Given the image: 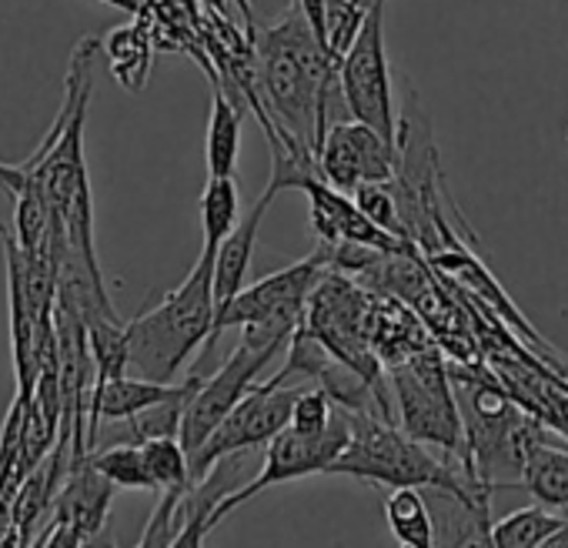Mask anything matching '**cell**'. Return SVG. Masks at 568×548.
Here are the masks:
<instances>
[{"label":"cell","mask_w":568,"mask_h":548,"mask_svg":"<svg viewBox=\"0 0 568 548\" xmlns=\"http://www.w3.org/2000/svg\"><path fill=\"white\" fill-rule=\"evenodd\" d=\"M88 458L108 481H114L124 491H158L141 445H108L91 451Z\"/></svg>","instance_id":"ffe728a7"},{"label":"cell","mask_w":568,"mask_h":548,"mask_svg":"<svg viewBox=\"0 0 568 548\" xmlns=\"http://www.w3.org/2000/svg\"><path fill=\"white\" fill-rule=\"evenodd\" d=\"M565 521H568V515H561V511H551L545 505H525V508H515L505 518L491 521V541H495V548H538Z\"/></svg>","instance_id":"ac0fdd59"},{"label":"cell","mask_w":568,"mask_h":548,"mask_svg":"<svg viewBox=\"0 0 568 548\" xmlns=\"http://www.w3.org/2000/svg\"><path fill=\"white\" fill-rule=\"evenodd\" d=\"M101 4H111V8H118V11H128V14H141L144 8H148V0H101Z\"/></svg>","instance_id":"83f0119b"},{"label":"cell","mask_w":568,"mask_h":548,"mask_svg":"<svg viewBox=\"0 0 568 548\" xmlns=\"http://www.w3.org/2000/svg\"><path fill=\"white\" fill-rule=\"evenodd\" d=\"M538 548H568V521H565L561 528H555V531H551Z\"/></svg>","instance_id":"f1b7e54d"},{"label":"cell","mask_w":568,"mask_h":548,"mask_svg":"<svg viewBox=\"0 0 568 548\" xmlns=\"http://www.w3.org/2000/svg\"><path fill=\"white\" fill-rule=\"evenodd\" d=\"M332 271V247L318 244L315 254L281 267L274 274H267V278L254 282V285H244L214 318V332L201 352V362L194 368H201L221 335L227 328H244V325H257V322H288V325H302L305 322V312H308V298L312 292L322 285V278Z\"/></svg>","instance_id":"5b68a950"},{"label":"cell","mask_w":568,"mask_h":548,"mask_svg":"<svg viewBox=\"0 0 568 548\" xmlns=\"http://www.w3.org/2000/svg\"><path fill=\"white\" fill-rule=\"evenodd\" d=\"M231 4L237 8V14L244 18V31H247V41H251V34H254V28H257V21H254V8H251V0H231Z\"/></svg>","instance_id":"4316f807"},{"label":"cell","mask_w":568,"mask_h":548,"mask_svg":"<svg viewBox=\"0 0 568 548\" xmlns=\"http://www.w3.org/2000/svg\"><path fill=\"white\" fill-rule=\"evenodd\" d=\"M318 174L322 181H328L332 187L345 194H355V187L365 184V168H362V154L352 134V118L332 124V131L325 134L318 148Z\"/></svg>","instance_id":"e0dca14e"},{"label":"cell","mask_w":568,"mask_h":548,"mask_svg":"<svg viewBox=\"0 0 568 548\" xmlns=\"http://www.w3.org/2000/svg\"><path fill=\"white\" fill-rule=\"evenodd\" d=\"M338 81L345 104L355 121L375 128L388 141H395L398 131V108H395V81L392 64L385 51V0H375L362 34L348 48V54L338 64Z\"/></svg>","instance_id":"52a82bcc"},{"label":"cell","mask_w":568,"mask_h":548,"mask_svg":"<svg viewBox=\"0 0 568 548\" xmlns=\"http://www.w3.org/2000/svg\"><path fill=\"white\" fill-rule=\"evenodd\" d=\"M104 54L111 64V74L121 88L128 91H144L148 74H151V61H154V44H151V28L144 24V18H138L128 28H114L104 38Z\"/></svg>","instance_id":"5bb4252c"},{"label":"cell","mask_w":568,"mask_h":548,"mask_svg":"<svg viewBox=\"0 0 568 548\" xmlns=\"http://www.w3.org/2000/svg\"><path fill=\"white\" fill-rule=\"evenodd\" d=\"M515 485L525 488L538 505L568 515V448L548 435L535 442L521 461Z\"/></svg>","instance_id":"4fadbf2b"},{"label":"cell","mask_w":568,"mask_h":548,"mask_svg":"<svg viewBox=\"0 0 568 548\" xmlns=\"http://www.w3.org/2000/svg\"><path fill=\"white\" fill-rule=\"evenodd\" d=\"M84 548H118V545H114V538H111V535H108V528H104L101 535L88 538V541H84Z\"/></svg>","instance_id":"f546056e"},{"label":"cell","mask_w":568,"mask_h":548,"mask_svg":"<svg viewBox=\"0 0 568 548\" xmlns=\"http://www.w3.org/2000/svg\"><path fill=\"white\" fill-rule=\"evenodd\" d=\"M181 515H184V525H181V531L174 535V541H171L168 548H204V538H207V531H211V505L191 501V498L184 495Z\"/></svg>","instance_id":"484cf974"},{"label":"cell","mask_w":568,"mask_h":548,"mask_svg":"<svg viewBox=\"0 0 568 548\" xmlns=\"http://www.w3.org/2000/svg\"><path fill=\"white\" fill-rule=\"evenodd\" d=\"M352 415V442L335 458L328 475L358 478L385 488H448L458 495H485L498 491L481 481L465 461H452L435 455L428 445L412 438L398 422L378 412H348Z\"/></svg>","instance_id":"7a4b0ae2"},{"label":"cell","mask_w":568,"mask_h":548,"mask_svg":"<svg viewBox=\"0 0 568 548\" xmlns=\"http://www.w3.org/2000/svg\"><path fill=\"white\" fill-rule=\"evenodd\" d=\"M254 88L261 98V121L271 118L302 138L308 148H322L332 124L348 121L352 111L342 94L338 64L312 31L298 4H292L274 24L254 28Z\"/></svg>","instance_id":"6da1fadb"},{"label":"cell","mask_w":568,"mask_h":548,"mask_svg":"<svg viewBox=\"0 0 568 548\" xmlns=\"http://www.w3.org/2000/svg\"><path fill=\"white\" fill-rule=\"evenodd\" d=\"M141 451H144V461H148L158 495L171 491V488H191V455L178 435L151 438L141 445Z\"/></svg>","instance_id":"44dd1931"},{"label":"cell","mask_w":568,"mask_h":548,"mask_svg":"<svg viewBox=\"0 0 568 548\" xmlns=\"http://www.w3.org/2000/svg\"><path fill=\"white\" fill-rule=\"evenodd\" d=\"M204 8H207L214 18H224V21H227V0H204Z\"/></svg>","instance_id":"4dcf8cb0"},{"label":"cell","mask_w":568,"mask_h":548,"mask_svg":"<svg viewBox=\"0 0 568 548\" xmlns=\"http://www.w3.org/2000/svg\"><path fill=\"white\" fill-rule=\"evenodd\" d=\"M0 237H4V264H8V315H11V352H14L18 395L31 398L34 385H38V338H41V325L51 318L41 322L31 305L24 247L4 227H0Z\"/></svg>","instance_id":"9c48e42d"},{"label":"cell","mask_w":568,"mask_h":548,"mask_svg":"<svg viewBox=\"0 0 568 548\" xmlns=\"http://www.w3.org/2000/svg\"><path fill=\"white\" fill-rule=\"evenodd\" d=\"M217 318L214 302V251L201 247L187 278L161 298L151 312L128 322L131 372L151 382H178L181 368L207 345Z\"/></svg>","instance_id":"3957f363"},{"label":"cell","mask_w":568,"mask_h":548,"mask_svg":"<svg viewBox=\"0 0 568 548\" xmlns=\"http://www.w3.org/2000/svg\"><path fill=\"white\" fill-rule=\"evenodd\" d=\"M385 521L398 548H435V515L425 488H392L385 498Z\"/></svg>","instance_id":"2e32d148"},{"label":"cell","mask_w":568,"mask_h":548,"mask_svg":"<svg viewBox=\"0 0 568 548\" xmlns=\"http://www.w3.org/2000/svg\"><path fill=\"white\" fill-rule=\"evenodd\" d=\"M191 488H171V491H161L158 495V505L141 531V541L134 548H168L174 541V535L181 531L184 525V515H181V501Z\"/></svg>","instance_id":"cb8c5ba5"},{"label":"cell","mask_w":568,"mask_h":548,"mask_svg":"<svg viewBox=\"0 0 568 548\" xmlns=\"http://www.w3.org/2000/svg\"><path fill=\"white\" fill-rule=\"evenodd\" d=\"M388 385L392 402L398 408V425L422 445L438 448L445 458L468 465L462 408L452 388V372L445 368L442 355L435 348H418L415 355L392 365Z\"/></svg>","instance_id":"277c9868"},{"label":"cell","mask_w":568,"mask_h":548,"mask_svg":"<svg viewBox=\"0 0 568 548\" xmlns=\"http://www.w3.org/2000/svg\"><path fill=\"white\" fill-rule=\"evenodd\" d=\"M274 201V194H261L254 201V207L237 221V227L221 241V247L214 251V302L217 312L244 288L247 271H251V257H254V241H257V227L261 217L267 211V204Z\"/></svg>","instance_id":"7c38bea8"},{"label":"cell","mask_w":568,"mask_h":548,"mask_svg":"<svg viewBox=\"0 0 568 548\" xmlns=\"http://www.w3.org/2000/svg\"><path fill=\"white\" fill-rule=\"evenodd\" d=\"M335 412H338L335 398L318 385V388H308V392L298 395L288 425H292L295 432H302V435H322V432H328V425L335 422Z\"/></svg>","instance_id":"d4e9b609"},{"label":"cell","mask_w":568,"mask_h":548,"mask_svg":"<svg viewBox=\"0 0 568 548\" xmlns=\"http://www.w3.org/2000/svg\"><path fill=\"white\" fill-rule=\"evenodd\" d=\"M237 184L234 177H207L201 191V227L204 247L217 251L221 241L237 227Z\"/></svg>","instance_id":"d6986e66"},{"label":"cell","mask_w":568,"mask_h":548,"mask_svg":"<svg viewBox=\"0 0 568 548\" xmlns=\"http://www.w3.org/2000/svg\"><path fill=\"white\" fill-rule=\"evenodd\" d=\"M302 388H288V385H254L237 408L214 428V435L191 455V485H197L224 455L234 451H257L264 448L281 428H288L292 422V408L298 402Z\"/></svg>","instance_id":"ba28073f"},{"label":"cell","mask_w":568,"mask_h":548,"mask_svg":"<svg viewBox=\"0 0 568 548\" xmlns=\"http://www.w3.org/2000/svg\"><path fill=\"white\" fill-rule=\"evenodd\" d=\"M237 151H241V104L214 84L207 138H204L207 177H234Z\"/></svg>","instance_id":"9a60e30c"},{"label":"cell","mask_w":568,"mask_h":548,"mask_svg":"<svg viewBox=\"0 0 568 548\" xmlns=\"http://www.w3.org/2000/svg\"><path fill=\"white\" fill-rule=\"evenodd\" d=\"M372 4H375V0H372ZM372 4H365V0H328V11H325V48H328L335 64H342V58L348 54V48L362 34Z\"/></svg>","instance_id":"7402d4cb"},{"label":"cell","mask_w":568,"mask_h":548,"mask_svg":"<svg viewBox=\"0 0 568 548\" xmlns=\"http://www.w3.org/2000/svg\"><path fill=\"white\" fill-rule=\"evenodd\" d=\"M118 485L108 481L94 465L91 458H81V461H71L68 475H64V485L58 488L54 495V518L71 525L84 541L101 535L104 525H108V511H111V498H114Z\"/></svg>","instance_id":"8fae6325"},{"label":"cell","mask_w":568,"mask_h":548,"mask_svg":"<svg viewBox=\"0 0 568 548\" xmlns=\"http://www.w3.org/2000/svg\"><path fill=\"white\" fill-rule=\"evenodd\" d=\"M348 442H352V415L342 405L335 412V422L322 435H302L292 425L281 428L261 448V468L254 471V478L244 488H237L234 495H227L211 511V528L217 521H224L231 511H237L244 501H251L254 495H261L264 488H271V485H284V481L308 478V475H328V468L348 448Z\"/></svg>","instance_id":"8992f818"},{"label":"cell","mask_w":568,"mask_h":548,"mask_svg":"<svg viewBox=\"0 0 568 548\" xmlns=\"http://www.w3.org/2000/svg\"><path fill=\"white\" fill-rule=\"evenodd\" d=\"M352 197H355V204L362 207V214H365L368 221H375L382 231H388V234L398 237V241L415 244V241L408 237L405 221H402V204H398V194H395L392 181H388V184H358Z\"/></svg>","instance_id":"603a6c76"},{"label":"cell","mask_w":568,"mask_h":548,"mask_svg":"<svg viewBox=\"0 0 568 548\" xmlns=\"http://www.w3.org/2000/svg\"><path fill=\"white\" fill-rule=\"evenodd\" d=\"M201 375H187L181 382H151V378H141V375H121V378H111V382H98L94 385V395H91V418H88V455H91V442L98 435V428L104 422H121V418H131V415H141L161 402H171V398H181V395H191L197 388Z\"/></svg>","instance_id":"30bf717a"}]
</instances>
